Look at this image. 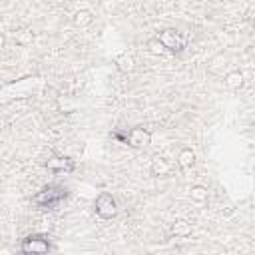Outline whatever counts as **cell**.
Here are the masks:
<instances>
[{
  "label": "cell",
  "instance_id": "4fadbf2b",
  "mask_svg": "<svg viewBox=\"0 0 255 255\" xmlns=\"http://www.w3.org/2000/svg\"><path fill=\"white\" fill-rule=\"evenodd\" d=\"M209 197V191L205 185H191L189 187V199L195 203H205Z\"/></svg>",
  "mask_w": 255,
  "mask_h": 255
},
{
  "label": "cell",
  "instance_id": "7c38bea8",
  "mask_svg": "<svg viewBox=\"0 0 255 255\" xmlns=\"http://www.w3.org/2000/svg\"><path fill=\"white\" fill-rule=\"evenodd\" d=\"M223 84H225V88H229V90H239V88L243 86V74H241L239 70H231V72H227V74L223 76Z\"/></svg>",
  "mask_w": 255,
  "mask_h": 255
},
{
  "label": "cell",
  "instance_id": "8fae6325",
  "mask_svg": "<svg viewBox=\"0 0 255 255\" xmlns=\"http://www.w3.org/2000/svg\"><path fill=\"white\" fill-rule=\"evenodd\" d=\"M193 163H195V151H193L191 147L179 149V153H177V165H179L181 169H191Z\"/></svg>",
  "mask_w": 255,
  "mask_h": 255
},
{
  "label": "cell",
  "instance_id": "7a4b0ae2",
  "mask_svg": "<svg viewBox=\"0 0 255 255\" xmlns=\"http://www.w3.org/2000/svg\"><path fill=\"white\" fill-rule=\"evenodd\" d=\"M70 197V189L62 183H46L38 193L32 195V203L42 211L58 209Z\"/></svg>",
  "mask_w": 255,
  "mask_h": 255
},
{
  "label": "cell",
  "instance_id": "30bf717a",
  "mask_svg": "<svg viewBox=\"0 0 255 255\" xmlns=\"http://www.w3.org/2000/svg\"><path fill=\"white\" fill-rule=\"evenodd\" d=\"M191 231H193V227H191V223H189L187 219H175V221L169 225V233H171L173 237H179V239L189 237Z\"/></svg>",
  "mask_w": 255,
  "mask_h": 255
},
{
  "label": "cell",
  "instance_id": "8992f818",
  "mask_svg": "<svg viewBox=\"0 0 255 255\" xmlns=\"http://www.w3.org/2000/svg\"><path fill=\"white\" fill-rule=\"evenodd\" d=\"M94 213L100 219H114L118 215V201L110 191H100L94 199Z\"/></svg>",
  "mask_w": 255,
  "mask_h": 255
},
{
  "label": "cell",
  "instance_id": "9c48e42d",
  "mask_svg": "<svg viewBox=\"0 0 255 255\" xmlns=\"http://www.w3.org/2000/svg\"><path fill=\"white\" fill-rule=\"evenodd\" d=\"M114 64H116V70L122 72V74H131L135 70V58L133 54L129 52H122L114 58Z\"/></svg>",
  "mask_w": 255,
  "mask_h": 255
},
{
  "label": "cell",
  "instance_id": "e0dca14e",
  "mask_svg": "<svg viewBox=\"0 0 255 255\" xmlns=\"http://www.w3.org/2000/svg\"><path fill=\"white\" fill-rule=\"evenodd\" d=\"M4 42H6V38H4V36H0V48L4 46Z\"/></svg>",
  "mask_w": 255,
  "mask_h": 255
},
{
  "label": "cell",
  "instance_id": "2e32d148",
  "mask_svg": "<svg viewBox=\"0 0 255 255\" xmlns=\"http://www.w3.org/2000/svg\"><path fill=\"white\" fill-rule=\"evenodd\" d=\"M32 40H34V34H32L30 30H20V32H18V38H16V42H18V44L26 46V44H30Z\"/></svg>",
  "mask_w": 255,
  "mask_h": 255
},
{
  "label": "cell",
  "instance_id": "9a60e30c",
  "mask_svg": "<svg viewBox=\"0 0 255 255\" xmlns=\"http://www.w3.org/2000/svg\"><path fill=\"white\" fill-rule=\"evenodd\" d=\"M147 50H149V54H153V56H163V54H165V50L161 48V44L157 42V38L147 40Z\"/></svg>",
  "mask_w": 255,
  "mask_h": 255
},
{
  "label": "cell",
  "instance_id": "ba28073f",
  "mask_svg": "<svg viewBox=\"0 0 255 255\" xmlns=\"http://www.w3.org/2000/svg\"><path fill=\"white\" fill-rule=\"evenodd\" d=\"M171 169H173L171 161L167 157H163V155H155L151 159V163H149V173L153 177H165V175L171 173Z\"/></svg>",
  "mask_w": 255,
  "mask_h": 255
},
{
  "label": "cell",
  "instance_id": "3957f363",
  "mask_svg": "<svg viewBox=\"0 0 255 255\" xmlns=\"http://www.w3.org/2000/svg\"><path fill=\"white\" fill-rule=\"evenodd\" d=\"M110 137L124 145H129L133 149H145L151 143V131L143 126H135L131 129H114L110 133Z\"/></svg>",
  "mask_w": 255,
  "mask_h": 255
},
{
  "label": "cell",
  "instance_id": "52a82bcc",
  "mask_svg": "<svg viewBox=\"0 0 255 255\" xmlns=\"http://www.w3.org/2000/svg\"><path fill=\"white\" fill-rule=\"evenodd\" d=\"M44 167L48 171H54V173H72L76 169V161L72 157H68V155L54 153L44 161Z\"/></svg>",
  "mask_w": 255,
  "mask_h": 255
},
{
  "label": "cell",
  "instance_id": "5bb4252c",
  "mask_svg": "<svg viewBox=\"0 0 255 255\" xmlns=\"http://www.w3.org/2000/svg\"><path fill=\"white\" fill-rule=\"evenodd\" d=\"M92 20H94V16H92V12H88V10H78V12L74 14V24L80 26V28L92 24Z\"/></svg>",
  "mask_w": 255,
  "mask_h": 255
},
{
  "label": "cell",
  "instance_id": "5b68a950",
  "mask_svg": "<svg viewBox=\"0 0 255 255\" xmlns=\"http://www.w3.org/2000/svg\"><path fill=\"white\" fill-rule=\"evenodd\" d=\"M155 38L161 44V48L165 52H169V54H181L185 50V46H187V38L175 28H163V30L157 32Z\"/></svg>",
  "mask_w": 255,
  "mask_h": 255
},
{
  "label": "cell",
  "instance_id": "6da1fadb",
  "mask_svg": "<svg viewBox=\"0 0 255 255\" xmlns=\"http://www.w3.org/2000/svg\"><path fill=\"white\" fill-rule=\"evenodd\" d=\"M42 86V80L38 76H24L18 80H12L8 84L0 86V106H8L14 100H26Z\"/></svg>",
  "mask_w": 255,
  "mask_h": 255
},
{
  "label": "cell",
  "instance_id": "277c9868",
  "mask_svg": "<svg viewBox=\"0 0 255 255\" xmlns=\"http://www.w3.org/2000/svg\"><path fill=\"white\" fill-rule=\"evenodd\" d=\"M52 237L46 233H28L20 239L18 251L20 255H50L52 253Z\"/></svg>",
  "mask_w": 255,
  "mask_h": 255
}]
</instances>
